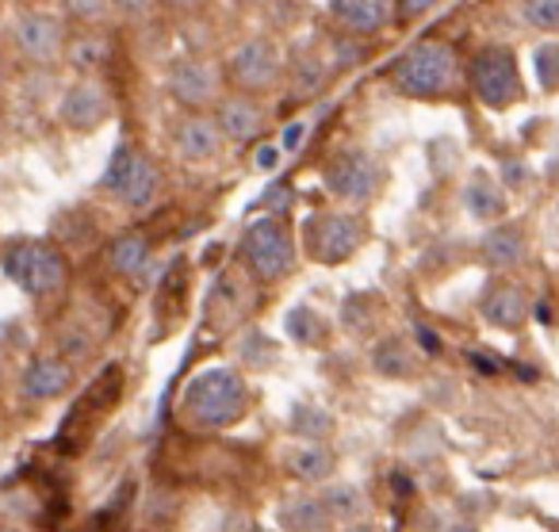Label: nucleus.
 Segmentation results:
<instances>
[{
	"mask_svg": "<svg viewBox=\"0 0 559 532\" xmlns=\"http://www.w3.org/2000/svg\"><path fill=\"white\" fill-rule=\"evenodd\" d=\"M391 88L406 101H452L464 88V62L444 39H421L391 62Z\"/></svg>",
	"mask_w": 559,
	"mask_h": 532,
	"instance_id": "f257e3e1",
	"label": "nucleus"
},
{
	"mask_svg": "<svg viewBox=\"0 0 559 532\" xmlns=\"http://www.w3.org/2000/svg\"><path fill=\"white\" fill-rule=\"evenodd\" d=\"M249 406V387L234 368H207L188 379L180 394V414L200 429H230Z\"/></svg>",
	"mask_w": 559,
	"mask_h": 532,
	"instance_id": "f03ea898",
	"label": "nucleus"
},
{
	"mask_svg": "<svg viewBox=\"0 0 559 532\" xmlns=\"http://www.w3.org/2000/svg\"><path fill=\"white\" fill-rule=\"evenodd\" d=\"M464 85L487 111H510L525 101V73L510 47L487 43L464 66Z\"/></svg>",
	"mask_w": 559,
	"mask_h": 532,
	"instance_id": "7ed1b4c3",
	"label": "nucleus"
},
{
	"mask_svg": "<svg viewBox=\"0 0 559 532\" xmlns=\"http://www.w3.org/2000/svg\"><path fill=\"white\" fill-rule=\"evenodd\" d=\"M284 73H288V55H284L280 43L269 39V35H249V39H241L223 66L226 88L249 93V96L276 93Z\"/></svg>",
	"mask_w": 559,
	"mask_h": 532,
	"instance_id": "20e7f679",
	"label": "nucleus"
},
{
	"mask_svg": "<svg viewBox=\"0 0 559 532\" xmlns=\"http://www.w3.org/2000/svg\"><path fill=\"white\" fill-rule=\"evenodd\" d=\"M241 261L264 284H280L296 269V238L288 223L276 215H261L241 230Z\"/></svg>",
	"mask_w": 559,
	"mask_h": 532,
	"instance_id": "39448f33",
	"label": "nucleus"
},
{
	"mask_svg": "<svg viewBox=\"0 0 559 532\" xmlns=\"http://www.w3.org/2000/svg\"><path fill=\"white\" fill-rule=\"evenodd\" d=\"M322 185L334 200L349 203V208H365L388 188V169L383 162L365 146H345L322 169Z\"/></svg>",
	"mask_w": 559,
	"mask_h": 532,
	"instance_id": "423d86ee",
	"label": "nucleus"
},
{
	"mask_svg": "<svg viewBox=\"0 0 559 532\" xmlns=\"http://www.w3.org/2000/svg\"><path fill=\"white\" fill-rule=\"evenodd\" d=\"M368 241V226L353 211H314L304 223V249L314 264H345Z\"/></svg>",
	"mask_w": 559,
	"mask_h": 532,
	"instance_id": "0eeeda50",
	"label": "nucleus"
},
{
	"mask_svg": "<svg viewBox=\"0 0 559 532\" xmlns=\"http://www.w3.org/2000/svg\"><path fill=\"white\" fill-rule=\"evenodd\" d=\"M4 272H9L12 284H20L27 295H55L66 287V257L58 253L50 241H35V238H20L4 249Z\"/></svg>",
	"mask_w": 559,
	"mask_h": 532,
	"instance_id": "6e6552de",
	"label": "nucleus"
},
{
	"mask_svg": "<svg viewBox=\"0 0 559 532\" xmlns=\"http://www.w3.org/2000/svg\"><path fill=\"white\" fill-rule=\"evenodd\" d=\"M55 119L70 134H96L116 119V96L100 78H78L58 93Z\"/></svg>",
	"mask_w": 559,
	"mask_h": 532,
	"instance_id": "1a4fd4ad",
	"label": "nucleus"
},
{
	"mask_svg": "<svg viewBox=\"0 0 559 532\" xmlns=\"http://www.w3.org/2000/svg\"><path fill=\"white\" fill-rule=\"evenodd\" d=\"M104 192L116 196L123 208L142 211L157 200V192H162V169H157V162L146 154V150L119 146L108 165V173H104Z\"/></svg>",
	"mask_w": 559,
	"mask_h": 532,
	"instance_id": "9d476101",
	"label": "nucleus"
},
{
	"mask_svg": "<svg viewBox=\"0 0 559 532\" xmlns=\"http://www.w3.org/2000/svg\"><path fill=\"white\" fill-rule=\"evenodd\" d=\"M66 47H70V20L62 12H20L16 27H12V50L27 66H58L66 58Z\"/></svg>",
	"mask_w": 559,
	"mask_h": 532,
	"instance_id": "9b49d317",
	"label": "nucleus"
},
{
	"mask_svg": "<svg viewBox=\"0 0 559 532\" xmlns=\"http://www.w3.org/2000/svg\"><path fill=\"white\" fill-rule=\"evenodd\" d=\"M211 116L218 119L226 142L230 146H257L264 134L272 131V111L264 108V96H249V93H223L211 108Z\"/></svg>",
	"mask_w": 559,
	"mask_h": 532,
	"instance_id": "f8f14e48",
	"label": "nucleus"
},
{
	"mask_svg": "<svg viewBox=\"0 0 559 532\" xmlns=\"http://www.w3.org/2000/svg\"><path fill=\"white\" fill-rule=\"evenodd\" d=\"M223 70L211 58H180L169 70V96L185 111H211L223 96Z\"/></svg>",
	"mask_w": 559,
	"mask_h": 532,
	"instance_id": "ddd939ff",
	"label": "nucleus"
},
{
	"mask_svg": "<svg viewBox=\"0 0 559 532\" xmlns=\"http://www.w3.org/2000/svg\"><path fill=\"white\" fill-rule=\"evenodd\" d=\"M226 134L211 111H185L173 123V150L185 165H211L226 154Z\"/></svg>",
	"mask_w": 559,
	"mask_h": 532,
	"instance_id": "4468645a",
	"label": "nucleus"
},
{
	"mask_svg": "<svg viewBox=\"0 0 559 532\" xmlns=\"http://www.w3.org/2000/svg\"><path fill=\"white\" fill-rule=\"evenodd\" d=\"M330 16L345 35L376 39L395 24V0H326Z\"/></svg>",
	"mask_w": 559,
	"mask_h": 532,
	"instance_id": "2eb2a0df",
	"label": "nucleus"
},
{
	"mask_svg": "<svg viewBox=\"0 0 559 532\" xmlns=\"http://www.w3.org/2000/svg\"><path fill=\"white\" fill-rule=\"evenodd\" d=\"M464 211L475 223H502L510 215V196L498 177H490L487 169H472V177L464 180Z\"/></svg>",
	"mask_w": 559,
	"mask_h": 532,
	"instance_id": "dca6fc26",
	"label": "nucleus"
},
{
	"mask_svg": "<svg viewBox=\"0 0 559 532\" xmlns=\"http://www.w3.org/2000/svg\"><path fill=\"white\" fill-rule=\"evenodd\" d=\"M479 315H483V322L495 326V330L513 333V330H521V326H525L528 299H525V292H521L518 284H502V280H498V284H490L487 292H483Z\"/></svg>",
	"mask_w": 559,
	"mask_h": 532,
	"instance_id": "f3484780",
	"label": "nucleus"
},
{
	"mask_svg": "<svg viewBox=\"0 0 559 532\" xmlns=\"http://www.w3.org/2000/svg\"><path fill=\"white\" fill-rule=\"evenodd\" d=\"M73 387V368L62 360V356H35L24 371V394L35 402H50L62 399Z\"/></svg>",
	"mask_w": 559,
	"mask_h": 532,
	"instance_id": "a211bd4d",
	"label": "nucleus"
},
{
	"mask_svg": "<svg viewBox=\"0 0 559 532\" xmlns=\"http://www.w3.org/2000/svg\"><path fill=\"white\" fill-rule=\"evenodd\" d=\"M479 253H483V261H487L490 269L510 272V269H518V264H525L528 241H525V234H521V226L490 223V230L483 234V241H479Z\"/></svg>",
	"mask_w": 559,
	"mask_h": 532,
	"instance_id": "6ab92c4d",
	"label": "nucleus"
},
{
	"mask_svg": "<svg viewBox=\"0 0 559 532\" xmlns=\"http://www.w3.org/2000/svg\"><path fill=\"white\" fill-rule=\"evenodd\" d=\"M372 368L380 371L383 379H414L421 371V356L411 341H403L399 333H391V338L376 341Z\"/></svg>",
	"mask_w": 559,
	"mask_h": 532,
	"instance_id": "aec40b11",
	"label": "nucleus"
},
{
	"mask_svg": "<svg viewBox=\"0 0 559 532\" xmlns=\"http://www.w3.org/2000/svg\"><path fill=\"white\" fill-rule=\"evenodd\" d=\"M66 58L78 66L81 73L93 78L96 70H104L111 58V39L100 32V27H81L78 35H70V47H66Z\"/></svg>",
	"mask_w": 559,
	"mask_h": 532,
	"instance_id": "412c9836",
	"label": "nucleus"
},
{
	"mask_svg": "<svg viewBox=\"0 0 559 532\" xmlns=\"http://www.w3.org/2000/svg\"><path fill=\"white\" fill-rule=\"evenodd\" d=\"M108 264H111V272H119V276L139 280L150 264V238H142V234H134V230L119 234V238L108 246Z\"/></svg>",
	"mask_w": 559,
	"mask_h": 532,
	"instance_id": "4be33fe9",
	"label": "nucleus"
},
{
	"mask_svg": "<svg viewBox=\"0 0 559 532\" xmlns=\"http://www.w3.org/2000/svg\"><path fill=\"white\" fill-rule=\"evenodd\" d=\"M292 471H296L299 478H311V483H319V478H330L337 468V456L330 452L322 440H304V445L296 448V452L288 456Z\"/></svg>",
	"mask_w": 559,
	"mask_h": 532,
	"instance_id": "5701e85b",
	"label": "nucleus"
},
{
	"mask_svg": "<svg viewBox=\"0 0 559 532\" xmlns=\"http://www.w3.org/2000/svg\"><path fill=\"white\" fill-rule=\"evenodd\" d=\"M284 78L296 81L299 96L319 93V88L326 85V66H322L319 50H296V55L288 58V73H284Z\"/></svg>",
	"mask_w": 559,
	"mask_h": 532,
	"instance_id": "b1692460",
	"label": "nucleus"
},
{
	"mask_svg": "<svg viewBox=\"0 0 559 532\" xmlns=\"http://www.w3.org/2000/svg\"><path fill=\"white\" fill-rule=\"evenodd\" d=\"M280 524L292 532H326L330 509L322 501H292V506L280 509Z\"/></svg>",
	"mask_w": 559,
	"mask_h": 532,
	"instance_id": "393cba45",
	"label": "nucleus"
},
{
	"mask_svg": "<svg viewBox=\"0 0 559 532\" xmlns=\"http://www.w3.org/2000/svg\"><path fill=\"white\" fill-rule=\"evenodd\" d=\"M58 12L78 27H104L108 20H116L111 0H58Z\"/></svg>",
	"mask_w": 559,
	"mask_h": 532,
	"instance_id": "a878e982",
	"label": "nucleus"
},
{
	"mask_svg": "<svg viewBox=\"0 0 559 532\" xmlns=\"http://www.w3.org/2000/svg\"><path fill=\"white\" fill-rule=\"evenodd\" d=\"M533 78L540 93L559 96V39H548L533 50Z\"/></svg>",
	"mask_w": 559,
	"mask_h": 532,
	"instance_id": "bb28decb",
	"label": "nucleus"
},
{
	"mask_svg": "<svg viewBox=\"0 0 559 532\" xmlns=\"http://www.w3.org/2000/svg\"><path fill=\"white\" fill-rule=\"evenodd\" d=\"M521 24L559 39V0H518Z\"/></svg>",
	"mask_w": 559,
	"mask_h": 532,
	"instance_id": "cd10ccee",
	"label": "nucleus"
},
{
	"mask_svg": "<svg viewBox=\"0 0 559 532\" xmlns=\"http://www.w3.org/2000/svg\"><path fill=\"white\" fill-rule=\"evenodd\" d=\"M292 429H296L304 440H326L330 433H334V417H330L322 406H296Z\"/></svg>",
	"mask_w": 559,
	"mask_h": 532,
	"instance_id": "c85d7f7f",
	"label": "nucleus"
},
{
	"mask_svg": "<svg viewBox=\"0 0 559 532\" xmlns=\"http://www.w3.org/2000/svg\"><path fill=\"white\" fill-rule=\"evenodd\" d=\"M288 333L299 345H322V341H326V322H322V315H314L311 307H299L288 315Z\"/></svg>",
	"mask_w": 559,
	"mask_h": 532,
	"instance_id": "c756f323",
	"label": "nucleus"
},
{
	"mask_svg": "<svg viewBox=\"0 0 559 532\" xmlns=\"http://www.w3.org/2000/svg\"><path fill=\"white\" fill-rule=\"evenodd\" d=\"M157 4H162V0H111V12H116L119 24L142 27L157 16Z\"/></svg>",
	"mask_w": 559,
	"mask_h": 532,
	"instance_id": "7c9ffc66",
	"label": "nucleus"
},
{
	"mask_svg": "<svg viewBox=\"0 0 559 532\" xmlns=\"http://www.w3.org/2000/svg\"><path fill=\"white\" fill-rule=\"evenodd\" d=\"M326 509L337 517H345V521H353V517H360V509H365V494H360L357 486L342 483L326 494Z\"/></svg>",
	"mask_w": 559,
	"mask_h": 532,
	"instance_id": "2f4dec72",
	"label": "nucleus"
},
{
	"mask_svg": "<svg viewBox=\"0 0 559 532\" xmlns=\"http://www.w3.org/2000/svg\"><path fill=\"white\" fill-rule=\"evenodd\" d=\"M441 4L444 0H395V24H414V20L429 16Z\"/></svg>",
	"mask_w": 559,
	"mask_h": 532,
	"instance_id": "473e14b6",
	"label": "nucleus"
},
{
	"mask_svg": "<svg viewBox=\"0 0 559 532\" xmlns=\"http://www.w3.org/2000/svg\"><path fill=\"white\" fill-rule=\"evenodd\" d=\"M307 131V123H292L288 131H284V142H280V150H284V154H292V150L299 146V134Z\"/></svg>",
	"mask_w": 559,
	"mask_h": 532,
	"instance_id": "72a5a7b5",
	"label": "nucleus"
},
{
	"mask_svg": "<svg viewBox=\"0 0 559 532\" xmlns=\"http://www.w3.org/2000/svg\"><path fill=\"white\" fill-rule=\"evenodd\" d=\"M165 9H173V12H195L203 4V0H162Z\"/></svg>",
	"mask_w": 559,
	"mask_h": 532,
	"instance_id": "f704fd0d",
	"label": "nucleus"
},
{
	"mask_svg": "<svg viewBox=\"0 0 559 532\" xmlns=\"http://www.w3.org/2000/svg\"><path fill=\"white\" fill-rule=\"evenodd\" d=\"M12 81V58H9V50H0V88L9 85Z\"/></svg>",
	"mask_w": 559,
	"mask_h": 532,
	"instance_id": "c9c22d12",
	"label": "nucleus"
},
{
	"mask_svg": "<svg viewBox=\"0 0 559 532\" xmlns=\"http://www.w3.org/2000/svg\"><path fill=\"white\" fill-rule=\"evenodd\" d=\"M9 139H12V123H9V116L0 111V150L9 146Z\"/></svg>",
	"mask_w": 559,
	"mask_h": 532,
	"instance_id": "e433bc0d",
	"label": "nucleus"
},
{
	"mask_svg": "<svg viewBox=\"0 0 559 532\" xmlns=\"http://www.w3.org/2000/svg\"><path fill=\"white\" fill-rule=\"evenodd\" d=\"M452 532H479V529H472V524H460V529H452Z\"/></svg>",
	"mask_w": 559,
	"mask_h": 532,
	"instance_id": "4c0bfd02",
	"label": "nucleus"
}]
</instances>
